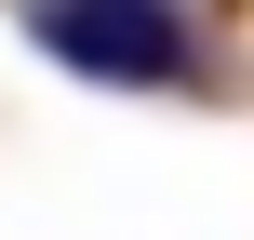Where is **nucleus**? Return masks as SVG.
<instances>
[{"label": "nucleus", "instance_id": "obj_1", "mask_svg": "<svg viewBox=\"0 0 254 240\" xmlns=\"http://www.w3.org/2000/svg\"><path fill=\"white\" fill-rule=\"evenodd\" d=\"M27 40L80 80H188V0H27Z\"/></svg>", "mask_w": 254, "mask_h": 240}]
</instances>
